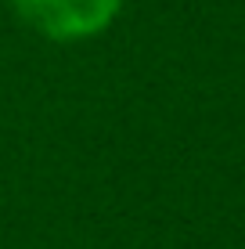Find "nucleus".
<instances>
[{"mask_svg":"<svg viewBox=\"0 0 245 249\" xmlns=\"http://www.w3.org/2000/svg\"><path fill=\"white\" fill-rule=\"evenodd\" d=\"M7 4L33 33L54 44L94 40L112 29L123 11V0H7Z\"/></svg>","mask_w":245,"mask_h":249,"instance_id":"nucleus-1","label":"nucleus"}]
</instances>
